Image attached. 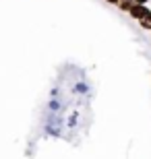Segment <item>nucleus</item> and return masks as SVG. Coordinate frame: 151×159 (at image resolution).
<instances>
[{
	"instance_id": "1",
	"label": "nucleus",
	"mask_w": 151,
	"mask_h": 159,
	"mask_svg": "<svg viewBox=\"0 0 151 159\" xmlns=\"http://www.w3.org/2000/svg\"><path fill=\"white\" fill-rule=\"evenodd\" d=\"M149 11H151V8H147V4H137V2H134V6L128 11V15H130L134 21H141V19L145 17Z\"/></svg>"
},
{
	"instance_id": "2",
	"label": "nucleus",
	"mask_w": 151,
	"mask_h": 159,
	"mask_svg": "<svg viewBox=\"0 0 151 159\" xmlns=\"http://www.w3.org/2000/svg\"><path fill=\"white\" fill-rule=\"evenodd\" d=\"M118 8H120V11H124V12H128L130 11V8H133L134 6V0H120V2H118Z\"/></svg>"
},
{
	"instance_id": "3",
	"label": "nucleus",
	"mask_w": 151,
	"mask_h": 159,
	"mask_svg": "<svg viewBox=\"0 0 151 159\" xmlns=\"http://www.w3.org/2000/svg\"><path fill=\"white\" fill-rule=\"evenodd\" d=\"M139 25L143 27V29H149V31H151V11H149V12L145 15V17H143V19L139 21Z\"/></svg>"
},
{
	"instance_id": "4",
	"label": "nucleus",
	"mask_w": 151,
	"mask_h": 159,
	"mask_svg": "<svg viewBox=\"0 0 151 159\" xmlns=\"http://www.w3.org/2000/svg\"><path fill=\"white\" fill-rule=\"evenodd\" d=\"M48 107H50V112H58V110H60V101L52 99L50 103H48Z\"/></svg>"
},
{
	"instance_id": "5",
	"label": "nucleus",
	"mask_w": 151,
	"mask_h": 159,
	"mask_svg": "<svg viewBox=\"0 0 151 159\" xmlns=\"http://www.w3.org/2000/svg\"><path fill=\"white\" fill-rule=\"evenodd\" d=\"M75 91H77V93H87V85H85V83H77Z\"/></svg>"
},
{
	"instance_id": "6",
	"label": "nucleus",
	"mask_w": 151,
	"mask_h": 159,
	"mask_svg": "<svg viewBox=\"0 0 151 159\" xmlns=\"http://www.w3.org/2000/svg\"><path fill=\"white\" fill-rule=\"evenodd\" d=\"M134 2H137V4H147L149 0H134Z\"/></svg>"
},
{
	"instance_id": "7",
	"label": "nucleus",
	"mask_w": 151,
	"mask_h": 159,
	"mask_svg": "<svg viewBox=\"0 0 151 159\" xmlns=\"http://www.w3.org/2000/svg\"><path fill=\"white\" fill-rule=\"evenodd\" d=\"M106 2H110V4H118L120 0H106Z\"/></svg>"
}]
</instances>
